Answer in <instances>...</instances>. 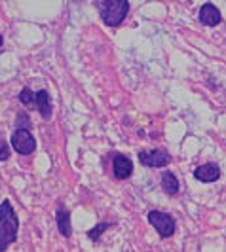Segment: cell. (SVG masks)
Returning <instances> with one entry per match:
<instances>
[{"label":"cell","mask_w":226,"mask_h":252,"mask_svg":"<svg viewBox=\"0 0 226 252\" xmlns=\"http://www.w3.org/2000/svg\"><path fill=\"white\" fill-rule=\"evenodd\" d=\"M2 44H4V38H2V34H0V48H2Z\"/></svg>","instance_id":"15"},{"label":"cell","mask_w":226,"mask_h":252,"mask_svg":"<svg viewBox=\"0 0 226 252\" xmlns=\"http://www.w3.org/2000/svg\"><path fill=\"white\" fill-rule=\"evenodd\" d=\"M113 226H116L114 222H99L97 226H93V227H91V229L88 231V237H89L91 241H93V243H95V241H99V239H101V235H103V233H105V231H107L109 227H113Z\"/></svg>","instance_id":"12"},{"label":"cell","mask_w":226,"mask_h":252,"mask_svg":"<svg viewBox=\"0 0 226 252\" xmlns=\"http://www.w3.org/2000/svg\"><path fill=\"white\" fill-rule=\"evenodd\" d=\"M19 101L23 102V104H33V102H35V93H33V89L31 88L21 89V93H19Z\"/></svg>","instance_id":"13"},{"label":"cell","mask_w":226,"mask_h":252,"mask_svg":"<svg viewBox=\"0 0 226 252\" xmlns=\"http://www.w3.org/2000/svg\"><path fill=\"white\" fill-rule=\"evenodd\" d=\"M55 220H57V229L63 237H71L73 235V226H71V213L65 209V207H57V213H55Z\"/></svg>","instance_id":"10"},{"label":"cell","mask_w":226,"mask_h":252,"mask_svg":"<svg viewBox=\"0 0 226 252\" xmlns=\"http://www.w3.org/2000/svg\"><path fill=\"white\" fill-rule=\"evenodd\" d=\"M113 171L114 177L118 180H126L133 175V161L127 158V156H122V154H116L113 159Z\"/></svg>","instance_id":"7"},{"label":"cell","mask_w":226,"mask_h":252,"mask_svg":"<svg viewBox=\"0 0 226 252\" xmlns=\"http://www.w3.org/2000/svg\"><path fill=\"white\" fill-rule=\"evenodd\" d=\"M35 104H37L38 112L44 120H50L53 114V106H51V97L46 89H40L35 93Z\"/></svg>","instance_id":"9"},{"label":"cell","mask_w":226,"mask_h":252,"mask_svg":"<svg viewBox=\"0 0 226 252\" xmlns=\"http://www.w3.org/2000/svg\"><path fill=\"white\" fill-rule=\"evenodd\" d=\"M10 158V146L6 140H0V161H6Z\"/></svg>","instance_id":"14"},{"label":"cell","mask_w":226,"mask_h":252,"mask_svg":"<svg viewBox=\"0 0 226 252\" xmlns=\"http://www.w3.org/2000/svg\"><path fill=\"white\" fill-rule=\"evenodd\" d=\"M17 233H19L17 215L10 199H4L0 205V252H4L12 243H15Z\"/></svg>","instance_id":"1"},{"label":"cell","mask_w":226,"mask_h":252,"mask_svg":"<svg viewBox=\"0 0 226 252\" xmlns=\"http://www.w3.org/2000/svg\"><path fill=\"white\" fill-rule=\"evenodd\" d=\"M194 178L200 180L203 184H209V182H215L221 178V167L217 163H203L200 167H196L194 171Z\"/></svg>","instance_id":"8"},{"label":"cell","mask_w":226,"mask_h":252,"mask_svg":"<svg viewBox=\"0 0 226 252\" xmlns=\"http://www.w3.org/2000/svg\"><path fill=\"white\" fill-rule=\"evenodd\" d=\"M147 220L162 239H167V237H173V233L177 231V220L171 215L167 213H162V211H151L147 215Z\"/></svg>","instance_id":"3"},{"label":"cell","mask_w":226,"mask_h":252,"mask_svg":"<svg viewBox=\"0 0 226 252\" xmlns=\"http://www.w3.org/2000/svg\"><path fill=\"white\" fill-rule=\"evenodd\" d=\"M198 19H200L201 25L205 27H217L221 21H223V15H221V10L211 4V2H205L200 8V13H198Z\"/></svg>","instance_id":"6"},{"label":"cell","mask_w":226,"mask_h":252,"mask_svg":"<svg viewBox=\"0 0 226 252\" xmlns=\"http://www.w3.org/2000/svg\"><path fill=\"white\" fill-rule=\"evenodd\" d=\"M160 184H162V189L169 195V197H173L179 193V189H181V184H179V180L173 173H169V171H165L162 175V180H160Z\"/></svg>","instance_id":"11"},{"label":"cell","mask_w":226,"mask_h":252,"mask_svg":"<svg viewBox=\"0 0 226 252\" xmlns=\"http://www.w3.org/2000/svg\"><path fill=\"white\" fill-rule=\"evenodd\" d=\"M139 161H141V165L151 167V169H162L165 165H169L171 156H169V152L163 150V148L143 150V152H139Z\"/></svg>","instance_id":"5"},{"label":"cell","mask_w":226,"mask_h":252,"mask_svg":"<svg viewBox=\"0 0 226 252\" xmlns=\"http://www.w3.org/2000/svg\"><path fill=\"white\" fill-rule=\"evenodd\" d=\"M12 146L17 154H21V156H29V154H33V152L37 150V139L33 137V133H31L29 129L19 127V129H15V131H13Z\"/></svg>","instance_id":"4"},{"label":"cell","mask_w":226,"mask_h":252,"mask_svg":"<svg viewBox=\"0 0 226 252\" xmlns=\"http://www.w3.org/2000/svg\"><path fill=\"white\" fill-rule=\"evenodd\" d=\"M103 23L109 27H120L129 13L127 0H99L95 2Z\"/></svg>","instance_id":"2"}]
</instances>
